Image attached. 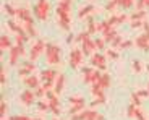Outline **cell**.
I'll use <instances>...</instances> for the list:
<instances>
[{
  "instance_id": "cell-1",
  "label": "cell",
  "mask_w": 149,
  "mask_h": 120,
  "mask_svg": "<svg viewBox=\"0 0 149 120\" xmlns=\"http://www.w3.org/2000/svg\"><path fill=\"white\" fill-rule=\"evenodd\" d=\"M70 7L71 0H60V3L57 5V16H58V24L63 29H70Z\"/></svg>"
},
{
  "instance_id": "cell-2",
  "label": "cell",
  "mask_w": 149,
  "mask_h": 120,
  "mask_svg": "<svg viewBox=\"0 0 149 120\" xmlns=\"http://www.w3.org/2000/svg\"><path fill=\"white\" fill-rule=\"evenodd\" d=\"M45 60L49 65H58L60 63V47L55 44H47L45 47Z\"/></svg>"
},
{
  "instance_id": "cell-3",
  "label": "cell",
  "mask_w": 149,
  "mask_h": 120,
  "mask_svg": "<svg viewBox=\"0 0 149 120\" xmlns=\"http://www.w3.org/2000/svg\"><path fill=\"white\" fill-rule=\"evenodd\" d=\"M33 11L39 20H42V21L47 20L49 11H50V3H49V0H37V3L33 7Z\"/></svg>"
},
{
  "instance_id": "cell-4",
  "label": "cell",
  "mask_w": 149,
  "mask_h": 120,
  "mask_svg": "<svg viewBox=\"0 0 149 120\" xmlns=\"http://www.w3.org/2000/svg\"><path fill=\"white\" fill-rule=\"evenodd\" d=\"M83 55H84V52H83V49H79V47H76V49L71 50V52H70V59H68L70 67L71 68H78L79 63L83 62Z\"/></svg>"
},
{
  "instance_id": "cell-5",
  "label": "cell",
  "mask_w": 149,
  "mask_h": 120,
  "mask_svg": "<svg viewBox=\"0 0 149 120\" xmlns=\"http://www.w3.org/2000/svg\"><path fill=\"white\" fill-rule=\"evenodd\" d=\"M47 47V44L44 42V39H37L36 42H34V45L31 47V54H29V59L31 62H34V60L37 59V57L41 55L42 52H44V49Z\"/></svg>"
},
{
  "instance_id": "cell-6",
  "label": "cell",
  "mask_w": 149,
  "mask_h": 120,
  "mask_svg": "<svg viewBox=\"0 0 149 120\" xmlns=\"http://www.w3.org/2000/svg\"><path fill=\"white\" fill-rule=\"evenodd\" d=\"M91 65L97 70H105V57L102 54H93L91 55Z\"/></svg>"
},
{
  "instance_id": "cell-7",
  "label": "cell",
  "mask_w": 149,
  "mask_h": 120,
  "mask_svg": "<svg viewBox=\"0 0 149 120\" xmlns=\"http://www.w3.org/2000/svg\"><path fill=\"white\" fill-rule=\"evenodd\" d=\"M24 54V45H15L10 49V65H16L18 57Z\"/></svg>"
},
{
  "instance_id": "cell-8",
  "label": "cell",
  "mask_w": 149,
  "mask_h": 120,
  "mask_svg": "<svg viewBox=\"0 0 149 120\" xmlns=\"http://www.w3.org/2000/svg\"><path fill=\"white\" fill-rule=\"evenodd\" d=\"M101 76L102 73L99 70H93L91 73H88V75H84V83H89V84H94V83H99L101 81Z\"/></svg>"
},
{
  "instance_id": "cell-9",
  "label": "cell",
  "mask_w": 149,
  "mask_h": 120,
  "mask_svg": "<svg viewBox=\"0 0 149 120\" xmlns=\"http://www.w3.org/2000/svg\"><path fill=\"white\" fill-rule=\"evenodd\" d=\"M134 45L139 47L141 50H149V39H148V34H139L136 41H134Z\"/></svg>"
},
{
  "instance_id": "cell-10",
  "label": "cell",
  "mask_w": 149,
  "mask_h": 120,
  "mask_svg": "<svg viewBox=\"0 0 149 120\" xmlns=\"http://www.w3.org/2000/svg\"><path fill=\"white\" fill-rule=\"evenodd\" d=\"M16 16H18L23 23H34L33 16H31V11L28 10V8H18V10H16Z\"/></svg>"
},
{
  "instance_id": "cell-11",
  "label": "cell",
  "mask_w": 149,
  "mask_h": 120,
  "mask_svg": "<svg viewBox=\"0 0 149 120\" xmlns=\"http://www.w3.org/2000/svg\"><path fill=\"white\" fill-rule=\"evenodd\" d=\"M34 99H36V93H33L31 89H24L21 93V102L24 105H31L34 102Z\"/></svg>"
},
{
  "instance_id": "cell-12",
  "label": "cell",
  "mask_w": 149,
  "mask_h": 120,
  "mask_svg": "<svg viewBox=\"0 0 149 120\" xmlns=\"http://www.w3.org/2000/svg\"><path fill=\"white\" fill-rule=\"evenodd\" d=\"M57 71L54 70V68H45V70L41 71V78L42 81H54V80H57Z\"/></svg>"
},
{
  "instance_id": "cell-13",
  "label": "cell",
  "mask_w": 149,
  "mask_h": 120,
  "mask_svg": "<svg viewBox=\"0 0 149 120\" xmlns=\"http://www.w3.org/2000/svg\"><path fill=\"white\" fill-rule=\"evenodd\" d=\"M94 50H96V41H93L91 38L84 39V41H83V52H84L86 55H89Z\"/></svg>"
},
{
  "instance_id": "cell-14",
  "label": "cell",
  "mask_w": 149,
  "mask_h": 120,
  "mask_svg": "<svg viewBox=\"0 0 149 120\" xmlns=\"http://www.w3.org/2000/svg\"><path fill=\"white\" fill-rule=\"evenodd\" d=\"M78 115H79V120H97L99 114H97L96 110H83Z\"/></svg>"
},
{
  "instance_id": "cell-15",
  "label": "cell",
  "mask_w": 149,
  "mask_h": 120,
  "mask_svg": "<svg viewBox=\"0 0 149 120\" xmlns=\"http://www.w3.org/2000/svg\"><path fill=\"white\" fill-rule=\"evenodd\" d=\"M91 93H93L94 98H105L104 88L101 86V83H94L93 86H91Z\"/></svg>"
},
{
  "instance_id": "cell-16",
  "label": "cell",
  "mask_w": 149,
  "mask_h": 120,
  "mask_svg": "<svg viewBox=\"0 0 149 120\" xmlns=\"http://www.w3.org/2000/svg\"><path fill=\"white\" fill-rule=\"evenodd\" d=\"M24 84H26L29 89H37L39 88V78L37 76H28V78H24Z\"/></svg>"
},
{
  "instance_id": "cell-17",
  "label": "cell",
  "mask_w": 149,
  "mask_h": 120,
  "mask_svg": "<svg viewBox=\"0 0 149 120\" xmlns=\"http://www.w3.org/2000/svg\"><path fill=\"white\" fill-rule=\"evenodd\" d=\"M63 84H65V75L60 73V75L57 76V80H55V88H54V91H55L57 94H60L62 91H63Z\"/></svg>"
},
{
  "instance_id": "cell-18",
  "label": "cell",
  "mask_w": 149,
  "mask_h": 120,
  "mask_svg": "<svg viewBox=\"0 0 149 120\" xmlns=\"http://www.w3.org/2000/svg\"><path fill=\"white\" fill-rule=\"evenodd\" d=\"M5 49H8V50L11 49V42L7 34H2L0 36V50H5Z\"/></svg>"
},
{
  "instance_id": "cell-19",
  "label": "cell",
  "mask_w": 149,
  "mask_h": 120,
  "mask_svg": "<svg viewBox=\"0 0 149 120\" xmlns=\"http://www.w3.org/2000/svg\"><path fill=\"white\" fill-rule=\"evenodd\" d=\"M23 28L26 29L28 36H31V38H34V36H36V29H34V23H23Z\"/></svg>"
},
{
  "instance_id": "cell-20",
  "label": "cell",
  "mask_w": 149,
  "mask_h": 120,
  "mask_svg": "<svg viewBox=\"0 0 149 120\" xmlns=\"http://www.w3.org/2000/svg\"><path fill=\"white\" fill-rule=\"evenodd\" d=\"M71 105H78V104H84V98L83 96H70L68 98Z\"/></svg>"
},
{
  "instance_id": "cell-21",
  "label": "cell",
  "mask_w": 149,
  "mask_h": 120,
  "mask_svg": "<svg viewBox=\"0 0 149 120\" xmlns=\"http://www.w3.org/2000/svg\"><path fill=\"white\" fill-rule=\"evenodd\" d=\"M101 86L104 88V89H107L109 86H110V76L107 75V73H102V76H101Z\"/></svg>"
},
{
  "instance_id": "cell-22",
  "label": "cell",
  "mask_w": 149,
  "mask_h": 120,
  "mask_svg": "<svg viewBox=\"0 0 149 120\" xmlns=\"http://www.w3.org/2000/svg\"><path fill=\"white\" fill-rule=\"evenodd\" d=\"M93 10H94L93 5H86V7H81V8H79V11H78V16H79V18H83V16L89 15V11H93Z\"/></svg>"
},
{
  "instance_id": "cell-23",
  "label": "cell",
  "mask_w": 149,
  "mask_h": 120,
  "mask_svg": "<svg viewBox=\"0 0 149 120\" xmlns=\"http://www.w3.org/2000/svg\"><path fill=\"white\" fill-rule=\"evenodd\" d=\"M117 36H118V34H117V31H115V29H112L110 33L104 34V36H102V39H104L105 42H112V41H113V39L117 38Z\"/></svg>"
},
{
  "instance_id": "cell-24",
  "label": "cell",
  "mask_w": 149,
  "mask_h": 120,
  "mask_svg": "<svg viewBox=\"0 0 149 120\" xmlns=\"http://www.w3.org/2000/svg\"><path fill=\"white\" fill-rule=\"evenodd\" d=\"M88 33H89V34L97 33V24H94L93 18H89V23H88Z\"/></svg>"
},
{
  "instance_id": "cell-25",
  "label": "cell",
  "mask_w": 149,
  "mask_h": 120,
  "mask_svg": "<svg viewBox=\"0 0 149 120\" xmlns=\"http://www.w3.org/2000/svg\"><path fill=\"white\" fill-rule=\"evenodd\" d=\"M144 15H146V11H134L130 18H131V21H136V20H143Z\"/></svg>"
},
{
  "instance_id": "cell-26",
  "label": "cell",
  "mask_w": 149,
  "mask_h": 120,
  "mask_svg": "<svg viewBox=\"0 0 149 120\" xmlns=\"http://www.w3.org/2000/svg\"><path fill=\"white\" fill-rule=\"evenodd\" d=\"M131 104H134L136 107H139V105H141V98H139L136 93L131 94Z\"/></svg>"
},
{
  "instance_id": "cell-27",
  "label": "cell",
  "mask_w": 149,
  "mask_h": 120,
  "mask_svg": "<svg viewBox=\"0 0 149 120\" xmlns=\"http://www.w3.org/2000/svg\"><path fill=\"white\" fill-rule=\"evenodd\" d=\"M134 112H136V105L134 104H130L127 109V115L130 117V119H134Z\"/></svg>"
},
{
  "instance_id": "cell-28",
  "label": "cell",
  "mask_w": 149,
  "mask_h": 120,
  "mask_svg": "<svg viewBox=\"0 0 149 120\" xmlns=\"http://www.w3.org/2000/svg\"><path fill=\"white\" fill-rule=\"evenodd\" d=\"M89 36H91V34L88 33V31H81V33H79L78 36H76V41H78V42H83L84 39H88V38H89Z\"/></svg>"
},
{
  "instance_id": "cell-29",
  "label": "cell",
  "mask_w": 149,
  "mask_h": 120,
  "mask_svg": "<svg viewBox=\"0 0 149 120\" xmlns=\"http://www.w3.org/2000/svg\"><path fill=\"white\" fill-rule=\"evenodd\" d=\"M8 120H41V119H31V117H28V115H13Z\"/></svg>"
},
{
  "instance_id": "cell-30",
  "label": "cell",
  "mask_w": 149,
  "mask_h": 120,
  "mask_svg": "<svg viewBox=\"0 0 149 120\" xmlns=\"http://www.w3.org/2000/svg\"><path fill=\"white\" fill-rule=\"evenodd\" d=\"M3 10L7 11V13H8V15H10V16L16 15V10H15V8H13V7H11V5H8V3H5V5H3Z\"/></svg>"
},
{
  "instance_id": "cell-31",
  "label": "cell",
  "mask_w": 149,
  "mask_h": 120,
  "mask_svg": "<svg viewBox=\"0 0 149 120\" xmlns=\"http://www.w3.org/2000/svg\"><path fill=\"white\" fill-rule=\"evenodd\" d=\"M134 119H138V120H146L144 117V112H143L139 107H136V112H134Z\"/></svg>"
},
{
  "instance_id": "cell-32",
  "label": "cell",
  "mask_w": 149,
  "mask_h": 120,
  "mask_svg": "<svg viewBox=\"0 0 149 120\" xmlns=\"http://www.w3.org/2000/svg\"><path fill=\"white\" fill-rule=\"evenodd\" d=\"M134 2H136V0H122V3H120V7H122V8H130L131 5L134 3Z\"/></svg>"
},
{
  "instance_id": "cell-33",
  "label": "cell",
  "mask_w": 149,
  "mask_h": 120,
  "mask_svg": "<svg viewBox=\"0 0 149 120\" xmlns=\"http://www.w3.org/2000/svg\"><path fill=\"white\" fill-rule=\"evenodd\" d=\"M37 107H39L41 110H47V109H50V105H49V101H47V102L39 101V102H37Z\"/></svg>"
},
{
  "instance_id": "cell-34",
  "label": "cell",
  "mask_w": 149,
  "mask_h": 120,
  "mask_svg": "<svg viewBox=\"0 0 149 120\" xmlns=\"http://www.w3.org/2000/svg\"><path fill=\"white\" fill-rule=\"evenodd\" d=\"M117 5H118V3H117L115 0H110V2H107V5H105V10H107V11H112L113 8L117 7Z\"/></svg>"
},
{
  "instance_id": "cell-35",
  "label": "cell",
  "mask_w": 149,
  "mask_h": 120,
  "mask_svg": "<svg viewBox=\"0 0 149 120\" xmlns=\"http://www.w3.org/2000/svg\"><path fill=\"white\" fill-rule=\"evenodd\" d=\"M133 70L138 71V73L143 70V65H141V62H139V60H133Z\"/></svg>"
},
{
  "instance_id": "cell-36",
  "label": "cell",
  "mask_w": 149,
  "mask_h": 120,
  "mask_svg": "<svg viewBox=\"0 0 149 120\" xmlns=\"http://www.w3.org/2000/svg\"><path fill=\"white\" fill-rule=\"evenodd\" d=\"M18 75H19V76H24V78H28V76H31V71L26 70V68H19V70H18Z\"/></svg>"
},
{
  "instance_id": "cell-37",
  "label": "cell",
  "mask_w": 149,
  "mask_h": 120,
  "mask_svg": "<svg viewBox=\"0 0 149 120\" xmlns=\"http://www.w3.org/2000/svg\"><path fill=\"white\" fill-rule=\"evenodd\" d=\"M104 45H105V41H104V39H96V49L104 50Z\"/></svg>"
},
{
  "instance_id": "cell-38",
  "label": "cell",
  "mask_w": 149,
  "mask_h": 120,
  "mask_svg": "<svg viewBox=\"0 0 149 120\" xmlns=\"http://www.w3.org/2000/svg\"><path fill=\"white\" fill-rule=\"evenodd\" d=\"M5 112H7V104H5V101L0 102V115H2V119H5Z\"/></svg>"
},
{
  "instance_id": "cell-39",
  "label": "cell",
  "mask_w": 149,
  "mask_h": 120,
  "mask_svg": "<svg viewBox=\"0 0 149 120\" xmlns=\"http://www.w3.org/2000/svg\"><path fill=\"white\" fill-rule=\"evenodd\" d=\"M23 68H26V70H29L31 73H33L34 70H36V65L31 63V62H24V65H23Z\"/></svg>"
},
{
  "instance_id": "cell-40",
  "label": "cell",
  "mask_w": 149,
  "mask_h": 120,
  "mask_svg": "<svg viewBox=\"0 0 149 120\" xmlns=\"http://www.w3.org/2000/svg\"><path fill=\"white\" fill-rule=\"evenodd\" d=\"M146 7V2L144 0H136V10L138 11H143V8Z\"/></svg>"
},
{
  "instance_id": "cell-41",
  "label": "cell",
  "mask_w": 149,
  "mask_h": 120,
  "mask_svg": "<svg viewBox=\"0 0 149 120\" xmlns=\"http://www.w3.org/2000/svg\"><path fill=\"white\" fill-rule=\"evenodd\" d=\"M141 26H144V23H143V20H136V21H131V28H141Z\"/></svg>"
},
{
  "instance_id": "cell-42",
  "label": "cell",
  "mask_w": 149,
  "mask_h": 120,
  "mask_svg": "<svg viewBox=\"0 0 149 120\" xmlns=\"http://www.w3.org/2000/svg\"><path fill=\"white\" fill-rule=\"evenodd\" d=\"M133 45V41H130V39H127V41H123L122 45H120V49H128V47H131Z\"/></svg>"
},
{
  "instance_id": "cell-43",
  "label": "cell",
  "mask_w": 149,
  "mask_h": 120,
  "mask_svg": "<svg viewBox=\"0 0 149 120\" xmlns=\"http://www.w3.org/2000/svg\"><path fill=\"white\" fill-rule=\"evenodd\" d=\"M104 102H105V98H94L91 105H99V104H104Z\"/></svg>"
},
{
  "instance_id": "cell-44",
  "label": "cell",
  "mask_w": 149,
  "mask_h": 120,
  "mask_svg": "<svg viewBox=\"0 0 149 120\" xmlns=\"http://www.w3.org/2000/svg\"><path fill=\"white\" fill-rule=\"evenodd\" d=\"M122 38H120V36H117L115 39H113V41H112V45H113V47H120V45H122Z\"/></svg>"
},
{
  "instance_id": "cell-45",
  "label": "cell",
  "mask_w": 149,
  "mask_h": 120,
  "mask_svg": "<svg viewBox=\"0 0 149 120\" xmlns=\"http://www.w3.org/2000/svg\"><path fill=\"white\" fill-rule=\"evenodd\" d=\"M44 94H47V91H45L42 86H39V88H37V91H36V96H37V98H42Z\"/></svg>"
},
{
  "instance_id": "cell-46",
  "label": "cell",
  "mask_w": 149,
  "mask_h": 120,
  "mask_svg": "<svg viewBox=\"0 0 149 120\" xmlns=\"http://www.w3.org/2000/svg\"><path fill=\"white\" fill-rule=\"evenodd\" d=\"M7 24H8V28H10L11 31H16V28H18V24H16V23L13 21V20H8Z\"/></svg>"
},
{
  "instance_id": "cell-47",
  "label": "cell",
  "mask_w": 149,
  "mask_h": 120,
  "mask_svg": "<svg viewBox=\"0 0 149 120\" xmlns=\"http://www.w3.org/2000/svg\"><path fill=\"white\" fill-rule=\"evenodd\" d=\"M107 55L110 57V59H118V52H115L113 49H109L107 50Z\"/></svg>"
},
{
  "instance_id": "cell-48",
  "label": "cell",
  "mask_w": 149,
  "mask_h": 120,
  "mask_svg": "<svg viewBox=\"0 0 149 120\" xmlns=\"http://www.w3.org/2000/svg\"><path fill=\"white\" fill-rule=\"evenodd\" d=\"M127 20H128V16H127V15H123V13H122V15H117V21H118V24L125 23Z\"/></svg>"
},
{
  "instance_id": "cell-49",
  "label": "cell",
  "mask_w": 149,
  "mask_h": 120,
  "mask_svg": "<svg viewBox=\"0 0 149 120\" xmlns=\"http://www.w3.org/2000/svg\"><path fill=\"white\" fill-rule=\"evenodd\" d=\"M136 94H138L139 98H148V96H149V91H148V89H139Z\"/></svg>"
},
{
  "instance_id": "cell-50",
  "label": "cell",
  "mask_w": 149,
  "mask_h": 120,
  "mask_svg": "<svg viewBox=\"0 0 149 120\" xmlns=\"http://www.w3.org/2000/svg\"><path fill=\"white\" fill-rule=\"evenodd\" d=\"M15 42H16V45H23V42H24V38H21L19 34H16V38H15Z\"/></svg>"
},
{
  "instance_id": "cell-51",
  "label": "cell",
  "mask_w": 149,
  "mask_h": 120,
  "mask_svg": "<svg viewBox=\"0 0 149 120\" xmlns=\"http://www.w3.org/2000/svg\"><path fill=\"white\" fill-rule=\"evenodd\" d=\"M5 81H7V78H5V71H3V68H2V73H0V83H2V84H5Z\"/></svg>"
},
{
  "instance_id": "cell-52",
  "label": "cell",
  "mask_w": 149,
  "mask_h": 120,
  "mask_svg": "<svg viewBox=\"0 0 149 120\" xmlns=\"http://www.w3.org/2000/svg\"><path fill=\"white\" fill-rule=\"evenodd\" d=\"M93 71V68H89V67H83V73L84 75H88V73H91Z\"/></svg>"
},
{
  "instance_id": "cell-53",
  "label": "cell",
  "mask_w": 149,
  "mask_h": 120,
  "mask_svg": "<svg viewBox=\"0 0 149 120\" xmlns=\"http://www.w3.org/2000/svg\"><path fill=\"white\" fill-rule=\"evenodd\" d=\"M73 38H74L73 34H68V38H67V42H68V44H70V42L73 41Z\"/></svg>"
},
{
  "instance_id": "cell-54",
  "label": "cell",
  "mask_w": 149,
  "mask_h": 120,
  "mask_svg": "<svg viewBox=\"0 0 149 120\" xmlns=\"http://www.w3.org/2000/svg\"><path fill=\"white\" fill-rule=\"evenodd\" d=\"M71 120H79V115H73V117H71Z\"/></svg>"
},
{
  "instance_id": "cell-55",
  "label": "cell",
  "mask_w": 149,
  "mask_h": 120,
  "mask_svg": "<svg viewBox=\"0 0 149 120\" xmlns=\"http://www.w3.org/2000/svg\"><path fill=\"white\" fill-rule=\"evenodd\" d=\"M97 120H105V119H104V115H101V114H99V117H97Z\"/></svg>"
},
{
  "instance_id": "cell-56",
  "label": "cell",
  "mask_w": 149,
  "mask_h": 120,
  "mask_svg": "<svg viewBox=\"0 0 149 120\" xmlns=\"http://www.w3.org/2000/svg\"><path fill=\"white\" fill-rule=\"evenodd\" d=\"M144 2H146V7L149 8V0H144Z\"/></svg>"
},
{
  "instance_id": "cell-57",
  "label": "cell",
  "mask_w": 149,
  "mask_h": 120,
  "mask_svg": "<svg viewBox=\"0 0 149 120\" xmlns=\"http://www.w3.org/2000/svg\"><path fill=\"white\" fill-rule=\"evenodd\" d=\"M148 91H149V83H148Z\"/></svg>"
},
{
  "instance_id": "cell-58",
  "label": "cell",
  "mask_w": 149,
  "mask_h": 120,
  "mask_svg": "<svg viewBox=\"0 0 149 120\" xmlns=\"http://www.w3.org/2000/svg\"><path fill=\"white\" fill-rule=\"evenodd\" d=\"M52 120H58V119H52Z\"/></svg>"
},
{
  "instance_id": "cell-59",
  "label": "cell",
  "mask_w": 149,
  "mask_h": 120,
  "mask_svg": "<svg viewBox=\"0 0 149 120\" xmlns=\"http://www.w3.org/2000/svg\"><path fill=\"white\" fill-rule=\"evenodd\" d=\"M148 70H149V65H148Z\"/></svg>"
}]
</instances>
